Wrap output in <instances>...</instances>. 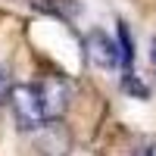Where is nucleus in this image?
Returning a JSON list of instances; mask_svg holds the SVG:
<instances>
[{
	"mask_svg": "<svg viewBox=\"0 0 156 156\" xmlns=\"http://www.w3.org/2000/svg\"><path fill=\"white\" fill-rule=\"evenodd\" d=\"M9 106H12V119L22 131H37L47 122L37 84H16L9 90Z\"/></svg>",
	"mask_w": 156,
	"mask_h": 156,
	"instance_id": "1",
	"label": "nucleus"
},
{
	"mask_svg": "<svg viewBox=\"0 0 156 156\" xmlns=\"http://www.w3.org/2000/svg\"><path fill=\"white\" fill-rule=\"evenodd\" d=\"M37 94H41L44 115H47V122H50V119H59V115L69 109V100H72V84H69L62 75H47L44 81L37 84Z\"/></svg>",
	"mask_w": 156,
	"mask_h": 156,
	"instance_id": "2",
	"label": "nucleus"
},
{
	"mask_svg": "<svg viewBox=\"0 0 156 156\" xmlns=\"http://www.w3.org/2000/svg\"><path fill=\"white\" fill-rule=\"evenodd\" d=\"M84 53H87V62L97 66V69H119L122 66L119 44H115L109 34H103V31H90L84 37Z\"/></svg>",
	"mask_w": 156,
	"mask_h": 156,
	"instance_id": "3",
	"label": "nucleus"
},
{
	"mask_svg": "<svg viewBox=\"0 0 156 156\" xmlns=\"http://www.w3.org/2000/svg\"><path fill=\"white\" fill-rule=\"evenodd\" d=\"M34 147L44 156H66L72 150V134L59 119H50L34 131Z\"/></svg>",
	"mask_w": 156,
	"mask_h": 156,
	"instance_id": "4",
	"label": "nucleus"
},
{
	"mask_svg": "<svg viewBox=\"0 0 156 156\" xmlns=\"http://www.w3.org/2000/svg\"><path fill=\"white\" fill-rule=\"evenodd\" d=\"M9 90H12V84H9V78L0 72V103H9Z\"/></svg>",
	"mask_w": 156,
	"mask_h": 156,
	"instance_id": "5",
	"label": "nucleus"
},
{
	"mask_svg": "<svg viewBox=\"0 0 156 156\" xmlns=\"http://www.w3.org/2000/svg\"><path fill=\"white\" fill-rule=\"evenodd\" d=\"M150 62H153V72H156V41L150 44Z\"/></svg>",
	"mask_w": 156,
	"mask_h": 156,
	"instance_id": "6",
	"label": "nucleus"
},
{
	"mask_svg": "<svg viewBox=\"0 0 156 156\" xmlns=\"http://www.w3.org/2000/svg\"><path fill=\"white\" fill-rule=\"evenodd\" d=\"M147 156H156V144H153V147H150V150H147Z\"/></svg>",
	"mask_w": 156,
	"mask_h": 156,
	"instance_id": "7",
	"label": "nucleus"
}]
</instances>
